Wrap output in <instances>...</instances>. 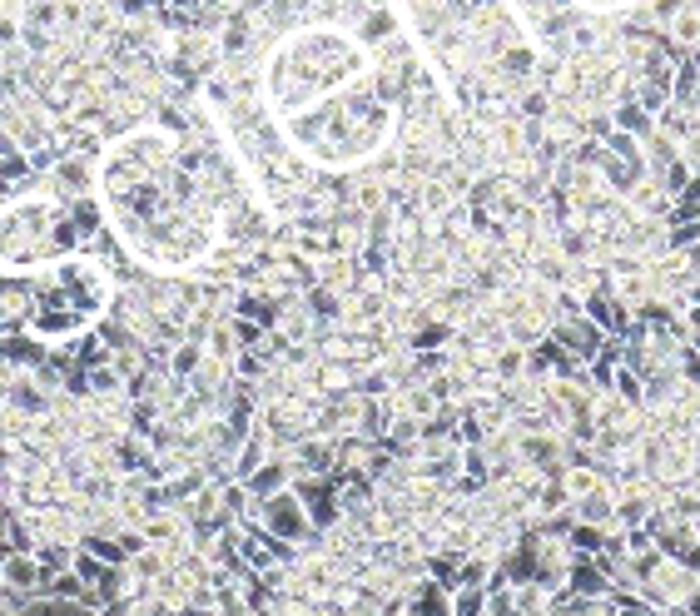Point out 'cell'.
<instances>
[{
	"instance_id": "6da1fadb",
	"label": "cell",
	"mask_w": 700,
	"mask_h": 616,
	"mask_svg": "<svg viewBox=\"0 0 700 616\" xmlns=\"http://www.w3.org/2000/svg\"><path fill=\"white\" fill-rule=\"evenodd\" d=\"M95 204L115 244L154 274H199L229 244L234 219L259 209L234 145L214 130L189 140L169 125H135L95 169Z\"/></svg>"
},
{
	"instance_id": "9c48e42d",
	"label": "cell",
	"mask_w": 700,
	"mask_h": 616,
	"mask_svg": "<svg viewBox=\"0 0 700 616\" xmlns=\"http://www.w3.org/2000/svg\"><path fill=\"white\" fill-rule=\"evenodd\" d=\"M696 572H700V567H696Z\"/></svg>"
},
{
	"instance_id": "7a4b0ae2",
	"label": "cell",
	"mask_w": 700,
	"mask_h": 616,
	"mask_svg": "<svg viewBox=\"0 0 700 616\" xmlns=\"http://www.w3.org/2000/svg\"><path fill=\"white\" fill-rule=\"evenodd\" d=\"M279 140L313 169H358L398 140V100L373 45L348 25H298L259 70Z\"/></svg>"
},
{
	"instance_id": "277c9868",
	"label": "cell",
	"mask_w": 700,
	"mask_h": 616,
	"mask_svg": "<svg viewBox=\"0 0 700 616\" xmlns=\"http://www.w3.org/2000/svg\"><path fill=\"white\" fill-rule=\"evenodd\" d=\"M5 289L15 294L20 323L40 343H70L115 299L110 269L100 259H85V254L45 264V269H30V274H5Z\"/></svg>"
},
{
	"instance_id": "3957f363",
	"label": "cell",
	"mask_w": 700,
	"mask_h": 616,
	"mask_svg": "<svg viewBox=\"0 0 700 616\" xmlns=\"http://www.w3.org/2000/svg\"><path fill=\"white\" fill-rule=\"evenodd\" d=\"M408 40L418 45L442 95L462 110L512 100L542 50L517 0H398Z\"/></svg>"
},
{
	"instance_id": "52a82bcc",
	"label": "cell",
	"mask_w": 700,
	"mask_h": 616,
	"mask_svg": "<svg viewBox=\"0 0 700 616\" xmlns=\"http://www.w3.org/2000/svg\"><path fill=\"white\" fill-rule=\"evenodd\" d=\"M576 5H586V10H626L636 0H576Z\"/></svg>"
},
{
	"instance_id": "5b68a950",
	"label": "cell",
	"mask_w": 700,
	"mask_h": 616,
	"mask_svg": "<svg viewBox=\"0 0 700 616\" xmlns=\"http://www.w3.org/2000/svg\"><path fill=\"white\" fill-rule=\"evenodd\" d=\"M90 224H105L100 204H70L55 189L10 194L0 204V274H30L85 254Z\"/></svg>"
},
{
	"instance_id": "ba28073f",
	"label": "cell",
	"mask_w": 700,
	"mask_h": 616,
	"mask_svg": "<svg viewBox=\"0 0 700 616\" xmlns=\"http://www.w3.org/2000/svg\"><path fill=\"white\" fill-rule=\"evenodd\" d=\"M482 616H487V612H482Z\"/></svg>"
},
{
	"instance_id": "8992f818",
	"label": "cell",
	"mask_w": 700,
	"mask_h": 616,
	"mask_svg": "<svg viewBox=\"0 0 700 616\" xmlns=\"http://www.w3.org/2000/svg\"><path fill=\"white\" fill-rule=\"evenodd\" d=\"M264 527L274 537H283V542H293V537L308 532V512L298 507L293 492H274V497H264Z\"/></svg>"
}]
</instances>
